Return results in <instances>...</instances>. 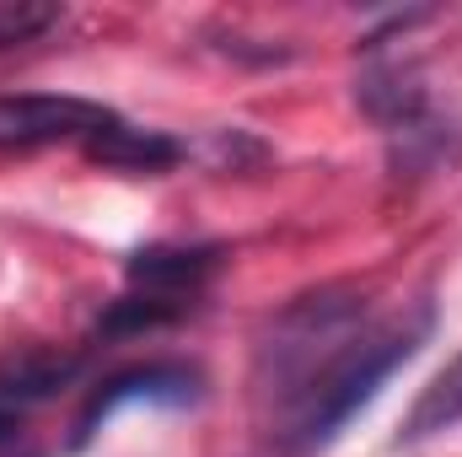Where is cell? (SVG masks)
Returning <instances> with one entry per match:
<instances>
[{
	"label": "cell",
	"mask_w": 462,
	"mask_h": 457,
	"mask_svg": "<svg viewBox=\"0 0 462 457\" xmlns=\"http://www.w3.org/2000/svg\"><path fill=\"white\" fill-rule=\"evenodd\" d=\"M430 329H436V312L420 302V307H409V312H398V318H387L376 329H360L355 340H345L296 387V398L280 409V431H274L280 452L285 457L323 452L349 420L382 393V382L420 355V344L430 340Z\"/></svg>",
	"instance_id": "1"
},
{
	"label": "cell",
	"mask_w": 462,
	"mask_h": 457,
	"mask_svg": "<svg viewBox=\"0 0 462 457\" xmlns=\"http://www.w3.org/2000/svg\"><path fill=\"white\" fill-rule=\"evenodd\" d=\"M194 398H199V371H194V366H183V360H145V366H129V371L108 377V382L87 398V409L76 415V431H70V452H81V447L103 431V420H114L118 409H134V404H145V409H183V404H194Z\"/></svg>",
	"instance_id": "2"
},
{
	"label": "cell",
	"mask_w": 462,
	"mask_h": 457,
	"mask_svg": "<svg viewBox=\"0 0 462 457\" xmlns=\"http://www.w3.org/2000/svg\"><path fill=\"white\" fill-rule=\"evenodd\" d=\"M114 108L92 98H54V92H16L0 98V151H38L60 140H92L114 124Z\"/></svg>",
	"instance_id": "3"
},
{
	"label": "cell",
	"mask_w": 462,
	"mask_h": 457,
	"mask_svg": "<svg viewBox=\"0 0 462 457\" xmlns=\"http://www.w3.org/2000/svg\"><path fill=\"white\" fill-rule=\"evenodd\" d=\"M221 264V247L216 242H156V247H140L124 269H129V285L134 291H151V296H172V302H189Z\"/></svg>",
	"instance_id": "4"
},
{
	"label": "cell",
	"mask_w": 462,
	"mask_h": 457,
	"mask_svg": "<svg viewBox=\"0 0 462 457\" xmlns=\"http://www.w3.org/2000/svg\"><path fill=\"white\" fill-rule=\"evenodd\" d=\"M76 371H81V355L49 350V344H22V350L0 355V409H5V415H22L27 404H43V398H54Z\"/></svg>",
	"instance_id": "5"
},
{
	"label": "cell",
	"mask_w": 462,
	"mask_h": 457,
	"mask_svg": "<svg viewBox=\"0 0 462 457\" xmlns=\"http://www.w3.org/2000/svg\"><path fill=\"white\" fill-rule=\"evenodd\" d=\"M355 98H360V108L376 118L382 129H409V124H420L425 108H430V92H425V81H420V70L414 65H376V70H365L360 76V87H355Z\"/></svg>",
	"instance_id": "6"
},
{
	"label": "cell",
	"mask_w": 462,
	"mask_h": 457,
	"mask_svg": "<svg viewBox=\"0 0 462 457\" xmlns=\"http://www.w3.org/2000/svg\"><path fill=\"white\" fill-rule=\"evenodd\" d=\"M87 156L114 167V173H167V167L183 162V145L162 129H134V124L114 118L103 135L87 140Z\"/></svg>",
	"instance_id": "7"
},
{
	"label": "cell",
	"mask_w": 462,
	"mask_h": 457,
	"mask_svg": "<svg viewBox=\"0 0 462 457\" xmlns=\"http://www.w3.org/2000/svg\"><path fill=\"white\" fill-rule=\"evenodd\" d=\"M452 425H462V355L452 366H441L436 382L420 393V404L403 420V442H425V436H441Z\"/></svg>",
	"instance_id": "8"
},
{
	"label": "cell",
	"mask_w": 462,
	"mask_h": 457,
	"mask_svg": "<svg viewBox=\"0 0 462 457\" xmlns=\"http://www.w3.org/2000/svg\"><path fill=\"white\" fill-rule=\"evenodd\" d=\"M189 312V302H172V296H151V291H129L108 302V312L97 318V334L103 340H129V334H145V329H167Z\"/></svg>",
	"instance_id": "9"
},
{
	"label": "cell",
	"mask_w": 462,
	"mask_h": 457,
	"mask_svg": "<svg viewBox=\"0 0 462 457\" xmlns=\"http://www.w3.org/2000/svg\"><path fill=\"white\" fill-rule=\"evenodd\" d=\"M60 5L49 0H0V49H16V43H32L43 38L49 27H60Z\"/></svg>",
	"instance_id": "10"
},
{
	"label": "cell",
	"mask_w": 462,
	"mask_h": 457,
	"mask_svg": "<svg viewBox=\"0 0 462 457\" xmlns=\"http://www.w3.org/2000/svg\"><path fill=\"white\" fill-rule=\"evenodd\" d=\"M16 425H22V415H5V409H0V447L16 436Z\"/></svg>",
	"instance_id": "11"
}]
</instances>
